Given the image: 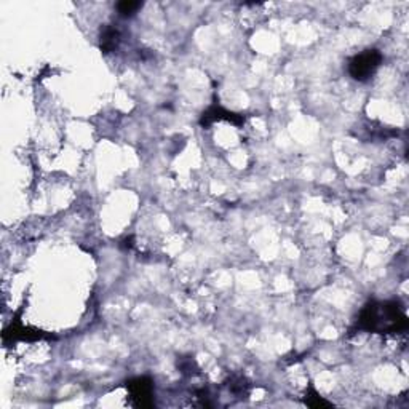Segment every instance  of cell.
Here are the masks:
<instances>
[{
	"label": "cell",
	"instance_id": "obj_1",
	"mask_svg": "<svg viewBox=\"0 0 409 409\" xmlns=\"http://www.w3.org/2000/svg\"><path fill=\"white\" fill-rule=\"evenodd\" d=\"M409 326L408 316L398 301H369L361 309L357 321L351 329V336L357 333L371 334H401Z\"/></svg>",
	"mask_w": 409,
	"mask_h": 409
},
{
	"label": "cell",
	"instance_id": "obj_5",
	"mask_svg": "<svg viewBox=\"0 0 409 409\" xmlns=\"http://www.w3.org/2000/svg\"><path fill=\"white\" fill-rule=\"evenodd\" d=\"M221 120H226V122L237 125V127H242V125L245 123L247 117L242 114H235V112H230L227 109H224L221 104L214 103L211 108H208L203 112V115L200 118V125L203 128H208L214 122H221Z\"/></svg>",
	"mask_w": 409,
	"mask_h": 409
},
{
	"label": "cell",
	"instance_id": "obj_7",
	"mask_svg": "<svg viewBox=\"0 0 409 409\" xmlns=\"http://www.w3.org/2000/svg\"><path fill=\"white\" fill-rule=\"evenodd\" d=\"M304 403L309 408H331L333 406L331 403H329V401H326L325 398H321L312 385H309V388H307V393L304 397Z\"/></svg>",
	"mask_w": 409,
	"mask_h": 409
},
{
	"label": "cell",
	"instance_id": "obj_6",
	"mask_svg": "<svg viewBox=\"0 0 409 409\" xmlns=\"http://www.w3.org/2000/svg\"><path fill=\"white\" fill-rule=\"evenodd\" d=\"M122 42V36L120 31H118L115 26H104L101 29V36H100V47L103 53H112L118 48V45Z\"/></svg>",
	"mask_w": 409,
	"mask_h": 409
},
{
	"label": "cell",
	"instance_id": "obj_9",
	"mask_svg": "<svg viewBox=\"0 0 409 409\" xmlns=\"http://www.w3.org/2000/svg\"><path fill=\"white\" fill-rule=\"evenodd\" d=\"M229 388L232 390V393L239 395V397H243V395H248L249 384L245 378H242V376H234V378L230 379Z\"/></svg>",
	"mask_w": 409,
	"mask_h": 409
},
{
	"label": "cell",
	"instance_id": "obj_4",
	"mask_svg": "<svg viewBox=\"0 0 409 409\" xmlns=\"http://www.w3.org/2000/svg\"><path fill=\"white\" fill-rule=\"evenodd\" d=\"M130 401L135 408H152L154 406V380L143 376L127 382Z\"/></svg>",
	"mask_w": 409,
	"mask_h": 409
},
{
	"label": "cell",
	"instance_id": "obj_3",
	"mask_svg": "<svg viewBox=\"0 0 409 409\" xmlns=\"http://www.w3.org/2000/svg\"><path fill=\"white\" fill-rule=\"evenodd\" d=\"M21 307L18 310V314L15 315V319L10 323L9 328H5V331L2 334L4 344H13V342L18 341H24V342H36V341H55L56 336H53L50 333L41 331V329L36 328H29L24 326L21 321V314H23Z\"/></svg>",
	"mask_w": 409,
	"mask_h": 409
},
{
	"label": "cell",
	"instance_id": "obj_8",
	"mask_svg": "<svg viewBox=\"0 0 409 409\" xmlns=\"http://www.w3.org/2000/svg\"><path fill=\"white\" fill-rule=\"evenodd\" d=\"M140 9H143V2H135V0H123V2L117 4L118 15L123 18L133 16Z\"/></svg>",
	"mask_w": 409,
	"mask_h": 409
},
{
	"label": "cell",
	"instance_id": "obj_2",
	"mask_svg": "<svg viewBox=\"0 0 409 409\" xmlns=\"http://www.w3.org/2000/svg\"><path fill=\"white\" fill-rule=\"evenodd\" d=\"M382 59H384V56L379 50L369 48L351 58V61L347 64V71L353 81L368 82L376 74V71L379 69Z\"/></svg>",
	"mask_w": 409,
	"mask_h": 409
}]
</instances>
